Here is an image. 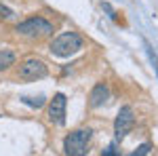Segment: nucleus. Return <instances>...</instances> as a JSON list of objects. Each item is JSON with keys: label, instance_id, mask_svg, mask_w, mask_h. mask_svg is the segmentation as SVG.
Wrapping results in <instances>:
<instances>
[{"label": "nucleus", "instance_id": "f257e3e1", "mask_svg": "<svg viewBox=\"0 0 158 156\" xmlns=\"http://www.w3.org/2000/svg\"><path fill=\"white\" fill-rule=\"evenodd\" d=\"M82 48V38L76 32H63L51 42V53L55 57H72Z\"/></svg>", "mask_w": 158, "mask_h": 156}, {"label": "nucleus", "instance_id": "f03ea898", "mask_svg": "<svg viewBox=\"0 0 158 156\" xmlns=\"http://www.w3.org/2000/svg\"><path fill=\"white\" fill-rule=\"evenodd\" d=\"M91 129H76L63 139V152L65 156H86L91 144Z\"/></svg>", "mask_w": 158, "mask_h": 156}, {"label": "nucleus", "instance_id": "7ed1b4c3", "mask_svg": "<svg viewBox=\"0 0 158 156\" xmlns=\"http://www.w3.org/2000/svg\"><path fill=\"white\" fill-rule=\"evenodd\" d=\"M15 32L21 34V36L40 40V38H47V36L53 34V23L47 21L44 17H30V19H25L21 23H17Z\"/></svg>", "mask_w": 158, "mask_h": 156}, {"label": "nucleus", "instance_id": "20e7f679", "mask_svg": "<svg viewBox=\"0 0 158 156\" xmlns=\"http://www.w3.org/2000/svg\"><path fill=\"white\" fill-rule=\"evenodd\" d=\"M49 74L47 70V63L38 57H27V59L21 61L19 65V78L21 80H40Z\"/></svg>", "mask_w": 158, "mask_h": 156}, {"label": "nucleus", "instance_id": "39448f33", "mask_svg": "<svg viewBox=\"0 0 158 156\" xmlns=\"http://www.w3.org/2000/svg\"><path fill=\"white\" fill-rule=\"evenodd\" d=\"M135 124V114H133V108L131 106H122L118 110V116L114 120V135H116V139H122V137H127L131 129H133Z\"/></svg>", "mask_w": 158, "mask_h": 156}, {"label": "nucleus", "instance_id": "423d86ee", "mask_svg": "<svg viewBox=\"0 0 158 156\" xmlns=\"http://www.w3.org/2000/svg\"><path fill=\"white\" fill-rule=\"evenodd\" d=\"M65 106H68V99L63 93H57V95L51 99L49 103V120L53 124H63L65 122Z\"/></svg>", "mask_w": 158, "mask_h": 156}, {"label": "nucleus", "instance_id": "0eeeda50", "mask_svg": "<svg viewBox=\"0 0 158 156\" xmlns=\"http://www.w3.org/2000/svg\"><path fill=\"white\" fill-rule=\"evenodd\" d=\"M108 99H110L108 84L99 82V84H95V86L91 89V95H89V106H91V108H99V106H103Z\"/></svg>", "mask_w": 158, "mask_h": 156}, {"label": "nucleus", "instance_id": "6e6552de", "mask_svg": "<svg viewBox=\"0 0 158 156\" xmlns=\"http://www.w3.org/2000/svg\"><path fill=\"white\" fill-rule=\"evenodd\" d=\"M17 59V55L13 53L11 48H0V70H6V68H11L13 63Z\"/></svg>", "mask_w": 158, "mask_h": 156}, {"label": "nucleus", "instance_id": "1a4fd4ad", "mask_svg": "<svg viewBox=\"0 0 158 156\" xmlns=\"http://www.w3.org/2000/svg\"><path fill=\"white\" fill-rule=\"evenodd\" d=\"M21 101L25 106H32V108H42L44 106V97H23Z\"/></svg>", "mask_w": 158, "mask_h": 156}, {"label": "nucleus", "instance_id": "9d476101", "mask_svg": "<svg viewBox=\"0 0 158 156\" xmlns=\"http://www.w3.org/2000/svg\"><path fill=\"white\" fill-rule=\"evenodd\" d=\"M150 150H152V145H150V144H141L135 152H131L129 156H148V154H150Z\"/></svg>", "mask_w": 158, "mask_h": 156}, {"label": "nucleus", "instance_id": "9b49d317", "mask_svg": "<svg viewBox=\"0 0 158 156\" xmlns=\"http://www.w3.org/2000/svg\"><path fill=\"white\" fill-rule=\"evenodd\" d=\"M148 47V53H150V59H152V63H154V70H156V76H158V57L154 55V51H152V47H150V42H146Z\"/></svg>", "mask_w": 158, "mask_h": 156}, {"label": "nucleus", "instance_id": "f8f14e48", "mask_svg": "<svg viewBox=\"0 0 158 156\" xmlns=\"http://www.w3.org/2000/svg\"><path fill=\"white\" fill-rule=\"evenodd\" d=\"M9 17H13V11L9 9V6L0 4V19H9Z\"/></svg>", "mask_w": 158, "mask_h": 156}, {"label": "nucleus", "instance_id": "ddd939ff", "mask_svg": "<svg viewBox=\"0 0 158 156\" xmlns=\"http://www.w3.org/2000/svg\"><path fill=\"white\" fill-rule=\"evenodd\" d=\"M103 156H120V152L116 150V145L112 144V145H108V148L103 150Z\"/></svg>", "mask_w": 158, "mask_h": 156}, {"label": "nucleus", "instance_id": "4468645a", "mask_svg": "<svg viewBox=\"0 0 158 156\" xmlns=\"http://www.w3.org/2000/svg\"><path fill=\"white\" fill-rule=\"evenodd\" d=\"M103 9H106V11L110 13V17H112V19H116V13H114V9H112V6H110L108 2H103Z\"/></svg>", "mask_w": 158, "mask_h": 156}]
</instances>
